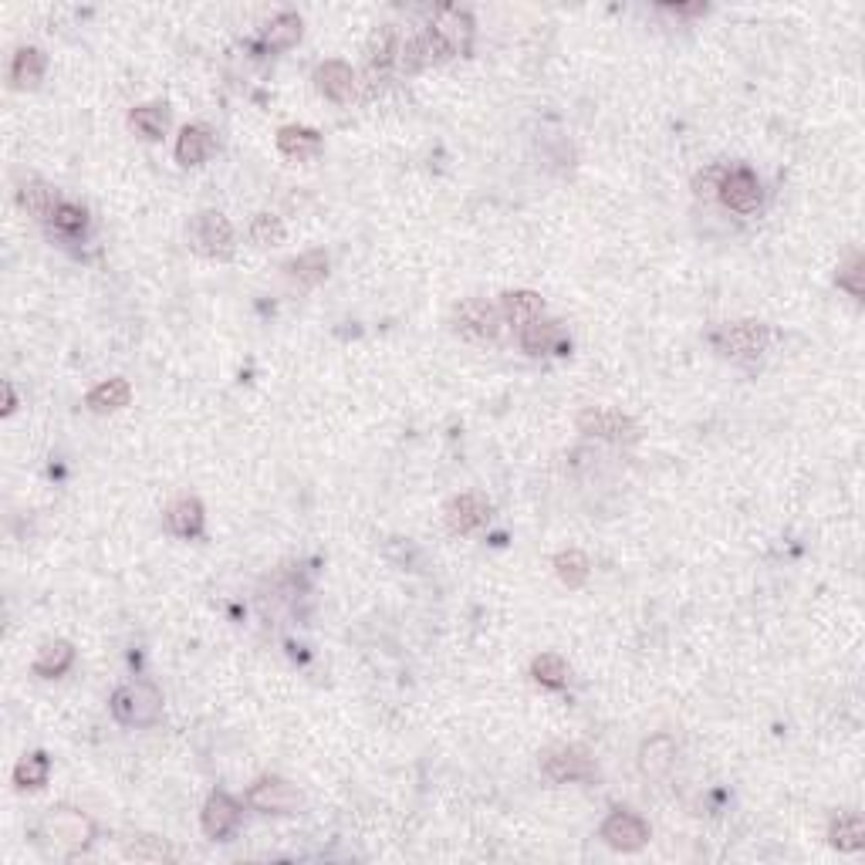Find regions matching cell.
<instances>
[{"instance_id": "1", "label": "cell", "mask_w": 865, "mask_h": 865, "mask_svg": "<svg viewBox=\"0 0 865 865\" xmlns=\"http://www.w3.org/2000/svg\"><path fill=\"white\" fill-rule=\"evenodd\" d=\"M41 835L48 838L61 855H75V852H85L88 845H92L95 822L85 815V811L58 805V808H48V815L41 818Z\"/></svg>"}, {"instance_id": "2", "label": "cell", "mask_w": 865, "mask_h": 865, "mask_svg": "<svg viewBox=\"0 0 865 865\" xmlns=\"http://www.w3.org/2000/svg\"><path fill=\"white\" fill-rule=\"evenodd\" d=\"M112 717L119 720L122 727H153L159 717H163V693L156 690L153 683L136 680L126 683L112 693L109 700Z\"/></svg>"}, {"instance_id": "3", "label": "cell", "mask_w": 865, "mask_h": 865, "mask_svg": "<svg viewBox=\"0 0 865 865\" xmlns=\"http://www.w3.org/2000/svg\"><path fill=\"white\" fill-rule=\"evenodd\" d=\"M710 342L717 345V352H724L727 359L751 362L768 349L771 328L761 325V321H734V325L717 328V332L710 335Z\"/></svg>"}, {"instance_id": "4", "label": "cell", "mask_w": 865, "mask_h": 865, "mask_svg": "<svg viewBox=\"0 0 865 865\" xmlns=\"http://www.w3.org/2000/svg\"><path fill=\"white\" fill-rule=\"evenodd\" d=\"M190 240L196 251L213 257V261H227V257L234 254V227H230V220L217 210L196 213L190 224Z\"/></svg>"}, {"instance_id": "5", "label": "cell", "mask_w": 865, "mask_h": 865, "mask_svg": "<svg viewBox=\"0 0 865 865\" xmlns=\"http://www.w3.org/2000/svg\"><path fill=\"white\" fill-rule=\"evenodd\" d=\"M501 308L497 305H487L480 298H470V301H460L457 311H453V328L470 338V342H494L501 335Z\"/></svg>"}, {"instance_id": "6", "label": "cell", "mask_w": 865, "mask_h": 865, "mask_svg": "<svg viewBox=\"0 0 865 865\" xmlns=\"http://www.w3.org/2000/svg\"><path fill=\"white\" fill-rule=\"evenodd\" d=\"M578 430L585 436H595V440H609V443H636L639 426L632 423L626 413L619 409H605V406H588L578 413Z\"/></svg>"}, {"instance_id": "7", "label": "cell", "mask_w": 865, "mask_h": 865, "mask_svg": "<svg viewBox=\"0 0 865 865\" xmlns=\"http://www.w3.org/2000/svg\"><path fill=\"white\" fill-rule=\"evenodd\" d=\"M247 805L254 811H264V815H294L301 808V791L294 788L291 781L284 778H257L247 791Z\"/></svg>"}, {"instance_id": "8", "label": "cell", "mask_w": 865, "mask_h": 865, "mask_svg": "<svg viewBox=\"0 0 865 865\" xmlns=\"http://www.w3.org/2000/svg\"><path fill=\"white\" fill-rule=\"evenodd\" d=\"M541 771L555 784L595 778V764H592V757H588V751H582V747H568V744L551 747V751L541 754Z\"/></svg>"}, {"instance_id": "9", "label": "cell", "mask_w": 865, "mask_h": 865, "mask_svg": "<svg viewBox=\"0 0 865 865\" xmlns=\"http://www.w3.org/2000/svg\"><path fill=\"white\" fill-rule=\"evenodd\" d=\"M717 200H724V207L734 213H754L764 203V186L754 176V169L734 166V169H727Z\"/></svg>"}, {"instance_id": "10", "label": "cell", "mask_w": 865, "mask_h": 865, "mask_svg": "<svg viewBox=\"0 0 865 865\" xmlns=\"http://www.w3.org/2000/svg\"><path fill=\"white\" fill-rule=\"evenodd\" d=\"M602 838L619 852H639L649 842V825L626 808H615L602 822Z\"/></svg>"}, {"instance_id": "11", "label": "cell", "mask_w": 865, "mask_h": 865, "mask_svg": "<svg viewBox=\"0 0 865 865\" xmlns=\"http://www.w3.org/2000/svg\"><path fill=\"white\" fill-rule=\"evenodd\" d=\"M430 28L440 34V41L447 44L450 55H470V48H474V17L467 11H460V7H443V11H436Z\"/></svg>"}, {"instance_id": "12", "label": "cell", "mask_w": 865, "mask_h": 865, "mask_svg": "<svg viewBox=\"0 0 865 865\" xmlns=\"http://www.w3.org/2000/svg\"><path fill=\"white\" fill-rule=\"evenodd\" d=\"M200 822H203V832H207L213 842H224L240 825V801L224 795V791H213L207 798V805H203Z\"/></svg>"}, {"instance_id": "13", "label": "cell", "mask_w": 865, "mask_h": 865, "mask_svg": "<svg viewBox=\"0 0 865 865\" xmlns=\"http://www.w3.org/2000/svg\"><path fill=\"white\" fill-rule=\"evenodd\" d=\"M315 88L332 102L349 105L355 98V88H359V78L345 61H325V65L315 68Z\"/></svg>"}, {"instance_id": "14", "label": "cell", "mask_w": 865, "mask_h": 865, "mask_svg": "<svg viewBox=\"0 0 865 865\" xmlns=\"http://www.w3.org/2000/svg\"><path fill=\"white\" fill-rule=\"evenodd\" d=\"M490 521V501L480 494H460L447 504V524L453 534H470Z\"/></svg>"}, {"instance_id": "15", "label": "cell", "mask_w": 865, "mask_h": 865, "mask_svg": "<svg viewBox=\"0 0 865 865\" xmlns=\"http://www.w3.org/2000/svg\"><path fill=\"white\" fill-rule=\"evenodd\" d=\"M203 524H207V514H203V504L196 497H180L176 504H169L166 511V528L176 534V538H200Z\"/></svg>"}, {"instance_id": "16", "label": "cell", "mask_w": 865, "mask_h": 865, "mask_svg": "<svg viewBox=\"0 0 865 865\" xmlns=\"http://www.w3.org/2000/svg\"><path fill=\"white\" fill-rule=\"evenodd\" d=\"M501 318L507 321V325H531V321L541 318V311H545V298H541L538 291H507L501 298Z\"/></svg>"}, {"instance_id": "17", "label": "cell", "mask_w": 865, "mask_h": 865, "mask_svg": "<svg viewBox=\"0 0 865 865\" xmlns=\"http://www.w3.org/2000/svg\"><path fill=\"white\" fill-rule=\"evenodd\" d=\"M673 764H676V744H673V737L656 734V737H649L646 744L639 747V771L649 774V778H663V774L670 771Z\"/></svg>"}, {"instance_id": "18", "label": "cell", "mask_w": 865, "mask_h": 865, "mask_svg": "<svg viewBox=\"0 0 865 865\" xmlns=\"http://www.w3.org/2000/svg\"><path fill=\"white\" fill-rule=\"evenodd\" d=\"M71 663H75V646L68 639H51L34 656V673L44 680H55V676H65L71 670Z\"/></svg>"}, {"instance_id": "19", "label": "cell", "mask_w": 865, "mask_h": 865, "mask_svg": "<svg viewBox=\"0 0 865 865\" xmlns=\"http://www.w3.org/2000/svg\"><path fill=\"white\" fill-rule=\"evenodd\" d=\"M213 146H217V139L207 126H186L176 139V159H180V166H200L213 153Z\"/></svg>"}, {"instance_id": "20", "label": "cell", "mask_w": 865, "mask_h": 865, "mask_svg": "<svg viewBox=\"0 0 865 865\" xmlns=\"http://www.w3.org/2000/svg\"><path fill=\"white\" fill-rule=\"evenodd\" d=\"M44 51L38 48H17L14 51V61H11V85L14 88H38L41 78H44Z\"/></svg>"}, {"instance_id": "21", "label": "cell", "mask_w": 865, "mask_h": 865, "mask_svg": "<svg viewBox=\"0 0 865 865\" xmlns=\"http://www.w3.org/2000/svg\"><path fill=\"white\" fill-rule=\"evenodd\" d=\"M132 399V386L126 379H109V382H98V386L85 396V406L92 413H115V409L129 406Z\"/></svg>"}, {"instance_id": "22", "label": "cell", "mask_w": 865, "mask_h": 865, "mask_svg": "<svg viewBox=\"0 0 865 865\" xmlns=\"http://www.w3.org/2000/svg\"><path fill=\"white\" fill-rule=\"evenodd\" d=\"M278 149L291 159H315L321 153V136L305 126H284L278 132Z\"/></svg>"}, {"instance_id": "23", "label": "cell", "mask_w": 865, "mask_h": 865, "mask_svg": "<svg viewBox=\"0 0 865 865\" xmlns=\"http://www.w3.org/2000/svg\"><path fill=\"white\" fill-rule=\"evenodd\" d=\"M561 342V321H531L521 328V349L528 355H548Z\"/></svg>"}, {"instance_id": "24", "label": "cell", "mask_w": 865, "mask_h": 865, "mask_svg": "<svg viewBox=\"0 0 865 865\" xmlns=\"http://www.w3.org/2000/svg\"><path fill=\"white\" fill-rule=\"evenodd\" d=\"M17 200H21V207L31 213V217H38V220H51L55 217V210L61 207V200H58V193L51 190L48 183H24L21 186V193H17Z\"/></svg>"}, {"instance_id": "25", "label": "cell", "mask_w": 865, "mask_h": 865, "mask_svg": "<svg viewBox=\"0 0 865 865\" xmlns=\"http://www.w3.org/2000/svg\"><path fill=\"white\" fill-rule=\"evenodd\" d=\"M828 842H832L838 852H859L865 845V822L859 815H838L835 822L828 825Z\"/></svg>"}, {"instance_id": "26", "label": "cell", "mask_w": 865, "mask_h": 865, "mask_svg": "<svg viewBox=\"0 0 865 865\" xmlns=\"http://www.w3.org/2000/svg\"><path fill=\"white\" fill-rule=\"evenodd\" d=\"M129 126L146 139H163L166 129H169V109L159 102L139 105V109H132V115H129Z\"/></svg>"}, {"instance_id": "27", "label": "cell", "mask_w": 865, "mask_h": 865, "mask_svg": "<svg viewBox=\"0 0 865 865\" xmlns=\"http://www.w3.org/2000/svg\"><path fill=\"white\" fill-rule=\"evenodd\" d=\"M284 271H288L291 281H298V284H305V288H311V284L325 281V274H328V254H325V251H308V254L294 257V261L284 267Z\"/></svg>"}, {"instance_id": "28", "label": "cell", "mask_w": 865, "mask_h": 865, "mask_svg": "<svg viewBox=\"0 0 865 865\" xmlns=\"http://www.w3.org/2000/svg\"><path fill=\"white\" fill-rule=\"evenodd\" d=\"M365 55H369V68H372V71H386L392 61H396V55H399V34H396V28L372 31Z\"/></svg>"}, {"instance_id": "29", "label": "cell", "mask_w": 865, "mask_h": 865, "mask_svg": "<svg viewBox=\"0 0 865 865\" xmlns=\"http://www.w3.org/2000/svg\"><path fill=\"white\" fill-rule=\"evenodd\" d=\"M298 38H301V17L294 11L278 14L264 28V44H267V48H274V51L291 48V44H298Z\"/></svg>"}, {"instance_id": "30", "label": "cell", "mask_w": 865, "mask_h": 865, "mask_svg": "<svg viewBox=\"0 0 865 865\" xmlns=\"http://www.w3.org/2000/svg\"><path fill=\"white\" fill-rule=\"evenodd\" d=\"M48 771H51L48 754H41V751L24 754L21 761H17V768H14V784H17V788H21V791H28V788H41V784L48 781Z\"/></svg>"}, {"instance_id": "31", "label": "cell", "mask_w": 865, "mask_h": 865, "mask_svg": "<svg viewBox=\"0 0 865 865\" xmlns=\"http://www.w3.org/2000/svg\"><path fill=\"white\" fill-rule=\"evenodd\" d=\"M531 676H534V683L548 686V690H561V686L568 683V663L558 653H541L531 663Z\"/></svg>"}, {"instance_id": "32", "label": "cell", "mask_w": 865, "mask_h": 865, "mask_svg": "<svg viewBox=\"0 0 865 865\" xmlns=\"http://www.w3.org/2000/svg\"><path fill=\"white\" fill-rule=\"evenodd\" d=\"M555 575L568 588H582L588 582V558L575 548L561 551V555H555Z\"/></svg>"}, {"instance_id": "33", "label": "cell", "mask_w": 865, "mask_h": 865, "mask_svg": "<svg viewBox=\"0 0 865 865\" xmlns=\"http://www.w3.org/2000/svg\"><path fill=\"white\" fill-rule=\"evenodd\" d=\"M251 240L257 247H278L284 244V224L274 213H257L251 220Z\"/></svg>"}, {"instance_id": "34", "label": "cell", "mask_w": 865, "mask_h": 865, "mask_svg": "<svg viewBox=\"0 0 865 865\" xmlns=\"http://www.w3.org/2000/svg\"><path fill=\"white\" fill-rule=\"evenodd\" d=\"M51 224H55L58 234H82L85 224H88V213L78 207V203H68L61 200V207L55 210V217H51Z\"/></svg>"}, {"instance_id": "35", "label": "cell", "mask_w": 865, "mask_h": 865, "mask_svg": "<svg viewBox=\"0 0 865 865\" xmlns=\"http://www.w3.org/2000/svg\"><path fill=\"white\" fill-rule=\"evenodd\" d=\"M727 169H730V166H707V169H700V173L693 176V193H697L700 200H717L720 183H724Z\"/></svg>"}, {"instance_id": "36", "label": "cell", "mask_w": 865, "mask_h": 865, "mask_svg": "<svg viewBox=\"0 0 865 865\" xmlns=\"http://www.w3.org/2000/svg\"><path fill=\"white\" fill-rule=\"evenodd\" d=\"M838 288L849 291L855 301H862L865 288H862V257L859 254H852L849 261L838 267Z\"/></svg>"}, {"instance_id": "37", "label": "cell", "mask_w": 865, "mask_h": 865, "mask_svg": "<svg viewBox=\"0 0 865 865\" xmlns=\"http://www.w3.org/2000/svg\"><path fill=\"white\" fill-rule=\"evenodd\" d=\"M126 855H132V859H149V862H163V859H169V845L163 842V838H153V835H142V838H136V842L129 845L126 849Z\"/></svg>"}, {"instance_id": "38", "label": "cell", "mask_w": 865, "mask_h": 865, "mask_svg": "<svg viewBox=\"0 0 865 865\" xmlns=\"http://www.w3.org/2000/svg\"><path fill=\"white\" fill-rule=\"evenodd\" d=\"M659 11L680 14V17H697V14H707V4H663Z\"/></svg>"}, {"instance_id": "39", "label": "cell", "mask_w": 865, "mask_h": 865, "mask_svg": "<svg viewBox=\"0 0 865 865\" xmlns=\"http://www.w3.org/2000/svg\"><path fill=\"white\" fill-rule=\"evenodd\" d=\"M17 406V396H14V386L11 382H4V416H11Z\"/></svg>"}]
</instances>
